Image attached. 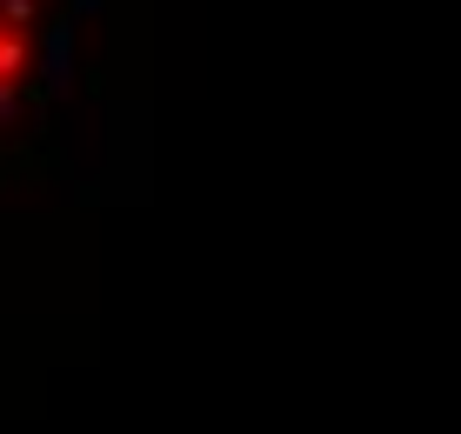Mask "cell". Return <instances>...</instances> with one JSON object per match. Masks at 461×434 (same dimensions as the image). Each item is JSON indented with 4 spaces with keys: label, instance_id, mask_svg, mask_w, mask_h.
<instances>
[{
    "label": "cell",
    "instance_id": "6da1fadb",
    "mask_svg": "<svg viewBox=\"0 0 461 434\" xmlns=\"http://www.w3.org/2000/svg\"><path fill=\"white\" fill-rule=\"evenodd\" d=\"M47 34H54L47 0H0V134L34 114V94L47 80Z\"/></svg>",
    "mask_w": 461,
    "mask_h": 434
}]
</instances>
